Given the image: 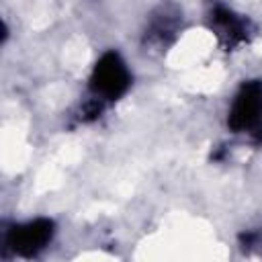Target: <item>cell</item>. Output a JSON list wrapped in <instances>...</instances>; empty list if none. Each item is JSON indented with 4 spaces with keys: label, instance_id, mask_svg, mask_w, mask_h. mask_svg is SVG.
I'll use <instances>...</instances> for the list:
<instances>
[{
    "label": "cell",
    "instance_id": "2",
    "mask_svg": "<svg viewBox=\"0 0 262 262\" xmlns=\"http://www.w3.org/2000/svg\"><path fill=\"white\" fill-rule=\"evenodd\" d=\"M59 233V225L49 215H35L27 219H14L2 225L0 246L4 258L33 260L49 250Z\"/></svg>",
    "mask_w": 262,
    "mask_h": 262
},
{
    "label": "cell",
    "instance_id": "3",
    "mask_svg": "<svg viewBox=\"0 0 262 262\" xmlns=\"http://www.w3.org/2000/svg\"><path fill=\"white\" fill-rule=\"evenodd\" d=\"M225 129L231 135L262 143V78L250 76L237 82L225 104Z\"/></svg>",
    "mask_w": 262,
    "mask_h": 262
},
{
    "label": "cell",
    "instance_id": "5",
    "mask_svg": "<svg viewBox=\"0 0 262 262\" xmlns=\"http://www.w3.org/2000/svg\"><path fill=\"white\" fill-rule=\"evenodd\" d=\"M180 31H182V12L178 10V6L160 4L145 18V27L141 33L143 45L154 47V51H166L176 43Z\"/></svg>",
    "mask_w": 262,
    "mask_h": 262
},
{
    "label": "cell",
    "instance_id": "4",
    "mask_svg": "<svg viewBox=\"0 0 262 262\" xmlns=\"http://www.w3.org/2000/svg\"><path fill=\"white\" fill-rule=\"evenodd\" d=\"M205 23L211 35L225 51H239L256 37V23L225 0H209Z\"/></svg>",
    "mask_w": 262,
    "mask_h": 262
},
{
    "label": "cell",
    "instance_id": "1",
    "mask_svg": "<svg viewBox=\"0 0 262 262\" xmlns=\"http://www.w3.org/2000/svg\"><path fill=\"white\" fill-rule=\"evenodd\" d=\"M135 84V72L127 55L117 47L102 49L88 68L84 96L76 108V121L80 125H92L104 117V113L129 96Z\"/></svg>",
    "mask_w": 262,
    "mask_h": 262
},
{
    "label": "cell",
    "instance_id": "6",
    "mask_svg": "<svg viewBox=\"0 0 262 262\" xmlns=\"http://www.w3.org/2000/svg\"><path fill=\"white\" fill-rule=\"evenodd\" d=\"M239 246L246 248V250H254V252H260L262 254V227L246 229L239 235Z\"/></svg>",
    "mask_w": 262,
    "mask_h": 262
}]
</instances>
